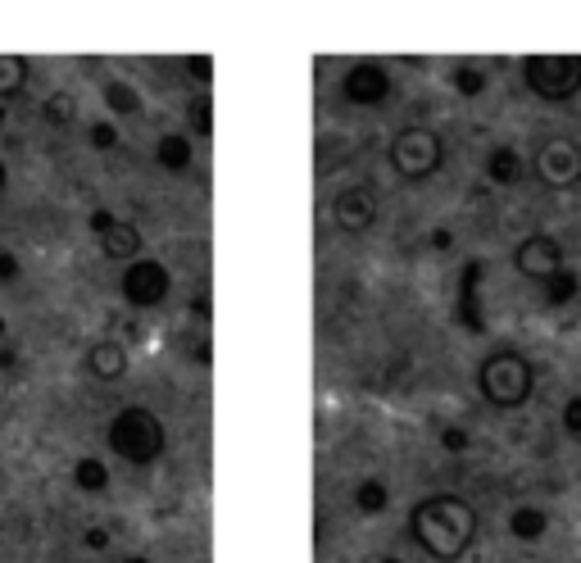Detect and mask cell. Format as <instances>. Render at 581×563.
<instances>
[{"label":"cell","mask_w":581,"mask_h":563,"mask_svg":"<svg viewBox=\"0 0 581 563\" xmlns=\"http://www.w3.org/2000/svg\"><path fill=\"white\" fill-rule=\"evenodd\" d=\"M477 504L459 491H432L409 504V541L432 563H459L477 545Z\"/></svg>","instance_id":"1"},{"label":"cell","mask_w":581,"mask_h":563,"mask_svg":"<svg viewBox=\"0 0 581 563\" xmlns=\"http://www.w3.org/2000/svg\"><path fill=\"white\" fill-rule=\"evenodd\" d=\"M477 396L495 409V414H518L532 405L536 396V364L532 355H522L518 346H491L477 359Z\"/></svg>","instance_id":"2"},{"label":"cell","mask_w":581,"mask_h":563,"mask_svg":"<svg viewBox=\"0 0 581 563\" xmlns=\"http://www.w3.org/2000/svg\"><path fill=\"white\" fill-rule=\"evenodd\" d=\"M109 450L132 468H155L168 455V427L150 405H123L105 427Z\"/></svg>","instance_id":"3"},{"label":"cell","mask_w":581,"mask_h":563,"mask_svg":"<svg viewBox=\"0 0 581 563\" xmlns=\"http://www.w3.org/2000/svg\"><path fill=\"white\" fill-rule=\"evenodd\" d=\"M386 164H391V173L400 182L423 187L445 168V137L436 128H427V123H404L391 137V146H386Z\"/></svg>","instance_id":"4"},{"label":"cell","mask_w":581,"mask_h":563,"mask_svg":"<svg viewBox=\"0 0 581 563\" xmlns=\"http://www.w3.org/2000/svg\"><path fill=\"white\" fill-rule=\"evenodd\" d=\"M518 78L545 105L577 100L581 96V55H527L518 64Z\"/></svg>","instance_id":"5"},{"label":"cell","mask_w":581,"mask_h":563,"mask_svg":"<svg viewBox=\"0 0 581 563\" xmlns=\"http://www.w3.org/2000/svg\"><path fill=\"white\" fill-rule=\"evenodd\" d=\"M336 96H341L350 109H382L386 100L395 96L391 64L377 60V55H359V60H350L341 69V78H336Z\"/></svg>","instance_id":"6"},{"label":"cell","mask_w":581,"mask_h":563,"mask_svg":"<svg viewBox=\"0 0 581 563\" xmlns=\"http://www.w3.org/2000/svg\"><path fill=\"white\" fill-rule=\"evenodd\" d=\"M327 218L341 237H368L382 223V196L373 182H345L327 200Z\"/></svg>","instance_id":"7"},{"label":"cell","mask_w":581,"mask_h":563,"mask_svg":"<svg viewBox=\"0 0 581 563\" xmlns=\"http://www.w3.org/2000/svg\"><path fill=\"white\" fill-rule=\"evenodd\" d=\"M119 296H123V305L141 309V314H146V309H159L173 296V273H168L164 259L141 255V259H132V264H123Z\"/></svg>","instance_id":"8"},{"label":"cell","mask_w":581,"mask_h":563,"mask_svg":"<svg viewBox=\"0 0 581 563\" xmlns=\"http://www.w3.org/2000/svg\"><path fill=\"white\" fill-rule=\"evenodd\" d=\"M532 173L545 191H577L581 187V141L545 137L532 155Z\"/></svg>","instance_id":"9"},{"label":"cell","mask_w":581,"mask_h":563,"mask_svg":"<svg viewBox=\"0 0 581 563\" xmlns=\"http://www.w3.org/2000/svg\"><path fill=\"white\" fill-rule=\"evenodd\" d=\"M559 268H568V250L554 232H527V237L513 246V273L527 277V282H550Z\"/></svg>","instance_id":"10"},{"label":"cell","mask_w":581,"mask_h":563,"mask_svg":"<svg viewBox=\"0 0 581 563\" xmlns=\"http://www.w3.org/2000/svg\"><path fill=\"white\" fill-rule=\"evenodd\" d=\"M491 277L486 259H468L459 268V282H454V327H463L468 336L486 332V305H482V287Z\"/></svg>","instance_id":"11"},{"label":"cell","mask_w":581,"mask_h":563,"mask_svg":"<svg viewBox=\"0 0 581 563\" xmlns=\"http://www.w3.org/2000/svg\"><path fill=\"white\" fill-rule=\"evenodd\" d=\"M482 178L500 191L522 187V182H527V155H522L513 141H495V146H486V155H482Z\"/></svg>","instance_id":"12"},{"label":"cell","mask_w":581,"mask_h":563,"mask_svg":"<svg viewBox=\"0 0 581 563\" xmlns=\"http://www.w3.org/2000/svg\"><path fill=\"white\" fill-rule=\"evenodd\" d=\"M82 368H87L91 382H105V386L123 382V377H128V368H132L128 346H123V341H109V336H100V341H91V346L82 350Z\"/></svg>","instance_id":"13"},{"label":"cell","mask_w":581,"mask_h":563,"mask_svg":"<svg viewBox=\"0 0 581 563\" xmlns=\"http://www.w3.org/2000/svg\"><path fill=\"white\" fill-rule=\"evenodd\" d=\"M100 255L114 259V264H132V259L146 255V232L132 223V218H114L105 237H96Z\"/></svg>","instance_id":"14"},{"label":"cell","mask_w":581,"mask_h":563,"mask_svg":"<svg viewBox=\"0 0 581 563\" xmlns=\"http://www.w3.org/2000/svg\"><path fill=\"white\" fill-rule=\"evenodd\" d=\"M100 105L109 109V119L114 123L141 119V114H146V100H141V91L132 87L128 78H105V87H100Z\"/></svg>","instance_id":"15"},{"label":"cell","mask_w":581,"mask_h":563,"mask_svg":"<svg viewBox=\"0 0 581 563\" xmlns=\"http://www.w3.org/2000/svg\"><path fill=\"white\" fill-rule=\"evenodd\" d=\"M509 536L518 545H541L545 536H550V509H545V504H513Z\"/></svg>","instance_id":"16"},{"label":"cell","mask_w":581,"mask_h":563,"mask_svg":"<svg viewBox=\"0 0 581 563\" xmlns=\"http://www.w3.org/2000/svg\"><path fill=\"white\" fill-rule=\"evenodd\" d=\"M445 87L459 100H482L491 91V69L482 60H454L450 73H445Z\"/></svg>","instance_id":"17"},{"label":"cell","mask_w":581,"mask_h":563,"mask_svg":"<svg viewBox=\"0 0 581 563\" xmlns=\"http://www.w3.org/2000/svg\"><path fill=\"white\" fill-rule=\"evenodd\" d=\"M155 164L164 168V173H191V164H196V141H191L187 132H159Z\"/></svg>","instance_id":"18"},{"label":"cell","mask_w":581,"mask_h":563,"mask_svg":"<svg viewBox=\"0 0 581 563\" xmlns=\"http://www.w3.org/2000/svg\"><path fill=\"white\" fill-rule=\"evenodd\" d=\"M350 504H355L364 518H382L386 509H391V482H386V477H377V473L359 477L355 491H350Z\"/></svg>","instance_id":"19"},{"label":"cell","mask_w":581,"mask_h":563,"mask_svg":"<svg viewBox=\"0 0 581 563\" xmlns=\"http://www.w3.org/2000/svg\"><path fill=\"white\" fill-rule=\"evenodd\" d=\"M541 300H545V309H568V305H577V300H581V273L572 264L559 268L550 282H541Z\"/></svg>","instance_id":"20"},{"label":"cell","mask_w":581,"mask_h":563,"mask_svg":"<svg viewBox=\"0 0 581 563\" xmlns=\"http://www.w3.org/2000/svg\"><path fill=\"white\" fill-rule=\"evenodd\" d=\"M32 82V60L28 55H0V105H10L28 91Z\"/></svg>","instance_id":"21"},{"label":"cell","mask_w":581,"mask_h":563,"mask_svg":"<svg viewBox=\"0 0 581 563\" xmlns=\"http://www.w3.org/2000/svg\"><path fill=\"white\" fill-rule=\"evenodd\" d=\"M41 123H46L50 132H69L73 123H78V96H73V91H50V96L41 100Z\"/></svg>","instance_id":"22"},{"label":"cell","mask_w":581,"mask_h":563,"mask_svg":"<svg viewBox=\"0 0 581 563\" xmlns=\"http://www.w3.org/2000/svg\"><path fill=\"white\" fill-rule=\"evenodd\" d=\"M73 486H78L82 495H105L109 486H114V473H109V464H105V459L82 455L78 464H73Z\"/></svg>","instance_id":"23"},{"label":"cell","mask_w":581,"mask_h":563,"mask_svg":"<svg viewBox=\"0 0 581 563\" xmlns=\"http://www.w3.org/2000/svg\"><path fill=\"white\" fill-rule=\"evenodd\" d=\"M187 137L191 141L214 137V100H209V96H191L187 100Z\"/></svg>","instance_id":"24"},{"label":"cell","mask_w":581,"mask_h":563,"mask_svg":"<svg viewBox=\"0 0 581 563\" xmlns=\"http://www.w3.org/2000/svg\"><path fill=\"white\" fill-rule=\"evenodd\" d=\"M119 123H114V119H96V123H91V128H87V146L91 150H96V155H109V150H119Z\"/></svg>","instance_id":"25"},{"label":"cell","mask_w":581,"mask_h":563,"mask_svg":"<svg viewBox=\"0 0 581 563\" xmlns=\"http://www.w3.org/2000/svg\"><path fill=\"white\" fill-rule=\"evenodd\" d=\"M441 450L445 455H468V450H473V432H468V427H441Z\"/></svg>","instance_id":"26"},{"label":"cell","mask_w":581,"mask_h":563,"mask_svg":"<svg viewBox=\"0 0 581 563\" xmlns=\"http://www.w3.org/2000/svg\"><path fill=\"white\" fill-rule=\"evenodd\" d=\"M559 427H563V436L581 441V391H577V396L563 400V409H559Z\"/></svg>","instance_id":"27"},{"label":"cell","mask_w":581,"mask_h":563,"mask_svg":"<svg viewBox=\"0 0 581 563\" xmlns=\"http://www.w3.org/2000/svg\"><path fill=\"white\" fill-rule=\"evenodd\" d=\"M182 69H187L200 87H209V82H214V55H187V60H182Z\"/></svg>","instance_id":"28"},{"label":"cell","mask_w":581,"mask_h":563,"mask_svg":"<svg viewBox=\"0 0 581 563\" xmlns=\"http://www.w3.org/2000/svg\"><path fill=\"white\" fill-rule=\"evenodd\" d=\"M23 277V259L14 250H0V287H14Z\"/></svg>","instance_id":"29"},{"label":"cell","mask_w":581,"mask_h":563,"mask_svg":"<svg viewBox=\"0 0 581 563\" xmlns=\"http://www.w3.org/2000/svg\"><path fill=\"white\" fill-rule=\"evenodd\" d=\"M109 545H114V536H109V527H87V532H82V550H91V554H105Z\"/></svg>","instance_id":"30"},{"label":"cell","mask_w":581,"mask_h":563,"mask_svg":"<svg viewBox=\"0 0 581 563\" xmlns=\"http://www.w3.org/2000/svg\"><path fill=\"white\" fill-rule=\"evenodd\" d=\"M114 218H119V214H114V209L96 205V209H91V214H87V232H91V237H105V232H109V223H114Z\"/></svg>","instance_id":"31"},{"label":"cell","mask_w":581,"mask_h":563,"mask_svg":"<svg viewBox=\"0 0 581 563\" xmlns=\"http://www.w3.org/2000/svg\"><path fill=\"white\" fill-rule=\"evenodd\" d=\"M427 246H432V255H450V250H454V228H445V223H441V228H432V232H427Z\"/></svg>","instance_id":"32"},{"label":"cell","mask_w":581,"mask_h":563,"mask_svg":"<svg viewBox=\"0 0 581 563\" xmlns=\"http://www.w3.org/2000/svg\"><path fill=\"white\" fill-rule=\"evenodd\" d=\"M19 364H23L19 350H14V346H0V373H14Z\"/></svg>","instance_id":"33"},{"label":"cell","mask_w":581,"mask_h":563,"mask_svg":"<svg viewBox=\"0 0 581 563\" xmlns=\"http://www.w3.org/2000/svg\"><path fill=\"white\" fill-rule=\"evenodd\" d=\"M191 314L205 318V323H209V296H196V300H191Z\"/></svg>","instance_id":"34"},{"label":"cell","mask_w":581,"mask_h":563,"mask_svg":"<svg viewBox=\"0 0 581 563\" xmlns=\"http://www.w3.org/2000/svg\"><path fill=\"white\" fill-rule=\"evenodd\" d=\"M191 359H196V364H200V368H205V364H209V359H214V350H209V346H191Z\"/></svg>","instance_id":"35"},{"label":"cell","mask_w":581,"mask_h":563,"mask_svg":"<svg viewBox=\"0 0 581 563\" xmlns=\"http://www.w3.org/2000/svg\"><path fill=\"white\" fill-rule=\"evenodd\" d=\"M10 187V164H5V155H0V191Z\"/></svg>","instance_id":"36"},{"label":"cell","mask_w":581,"mask_h":563,"mask_svg":"<svg viewBox=\"0 0 581 563\" xmlns=\"http://www.w3.org/2000/svg\"><path fill=\"white\" fill-rule=\"evenodd\" d=\"M5 341H10V318L0 314V346H5Z\"/></svg>","instance_id":"37"},{"label":"cell","mask_w":581,"mask_h":563,"mask_svg":"<svg viewBox=\"0 0 581 563\" xmlns=\"http://www.w3.org/2000/svg\"><path fill=\"white\" fill-rule=\"evenodd\" d=\"M123 563H150V554H128Z\"/></svg>","instance_id":"38"},{"label":"cell","mask_w":581,"mask_h":563,"mask_svg":"<svg viewBox=\"0 0 581 563\" xmlns=\"http://www.w3.org/2000/svg\"><path fill=\"white\" fill-rule=\"evenodd\" d=\"M5 123H10V105H0V128H5Z\"/></svg>","instance_id":"39"},{"label":"cell","mask_w":581,"mask_h":563,"mask_svg":"<svg viewBox=\"0 0 581 563\" xmlns=\"http://www.w3.org/2000/svg\"><path fill=\"white\" fill-rule=\"evenodd\" d=\"M377 563H404V559H400V554H382V559H377Z\"/></svg>","instance_id":"40"}]
</instances>
